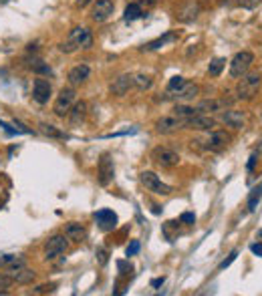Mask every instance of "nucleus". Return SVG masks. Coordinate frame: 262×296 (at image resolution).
Listing matches in <instances>:
<instances>
[{
    "mask_svg": "<svg viewBox=\"0 0 262 296\" xmlns=\"http://www.w3.org/2000/svg\"><path fill=\"white\" fill-rule=\"evenodd\" d=\"M254 63V55L250 51H240L234 55V59L230 61V77L232 79H240L242 75H246L250 71V66Z\"/></svg>",
    "mask_w": 262,
    "mask_h": 296,
    "instance_id": "7ed1b4c3",
    "label": "nucleus"
},
{
    "mask_svg": "<svg viewBox=\"0 0 262 296\" xmlns=\"http://www.w3.org/2000/svg\"><path fill=\"white\" fill-rule=\"evenodd\" d=\"M258 238H262V230H258Z\"/></svg>",
    "mask_w": 262,
    "mask_h": 296,
    "instance_id": "49530a36",
    "label": "nucleus"
},
{
    "mask_svg": "<svg viewBox=\"0 0 262 296\" xmlns=\"http://www.w3.org/2000/svg\"><path fill=\"white\" fill-rule=\"evenodd\" d=\"M34 73H40V75H51V66L45 65L40 59H33V65H31Z\"/></svg>",
    "mask_w": 262,
    "mask_h": 296,
    "instance_id": "7c9ffc66",
    "label": "nucleus"
},
{
    "mask_svg": "<svg viewBox=\"0 0 262 296\" xmlns=\"http://www.w3.org/2000/svg\"><path fill=\"white\" fill-rule=\"evenodd\" d=\"M115 177V167H113V160L105 153L101 160H99V165H97V179L101 186H109Z\"/></svg>",
    "mask_w": 262,
    "mask_h": 296,
    "instance_id": "9b49d317",
    "label": "nucleus"
},
{
    "mask_svg": "<svg viewBox=\"0 0 262 296\" xmlns=\"http://www.w3.org/2000/svg\"><path fill=\"white\" fill-rule=\"evenodd\" d=\"M93 47V34L89 29H85V27H75L69 36H67L65 42H61L59 44V49L63 51V53H75V51H79V49H91Z\"/></svg>",
    "mask_w": 262,
    "mask_h": 296,
    "instance_id": "f257e3e1",
    "label": "nucleus"
},
{
    "mask_svg": "<svg viewBox=\"0 0 262 296\" xmlns=\"http://www.w3.org/2000/svg\"><path fill=\"white\" fill-rule=\"evenodd\" d=\"M151 160H154V164L164 167V169H171L180 164V155L169 147H156L151 151Z\"/></svg>",
    "mask_w": 262,
    "mask_h": 296,
    "instance_id": "423d86ee",
    "label": "nucleus"
},
{
    "mask_svg": "<svg viewBox=\"0 0 262 296\" xmlns=\"http://www.w3.org/2000/svg\"><path fill=\"white\" fill-rule=\"evenodd\" d=\"M164 282H165V278L162 276V278H156V280H151V286H154V288H158V286H162Z\"/></svg>",
    "mask_w": 262,
    "mask_h": 296,
    "instance_id": "37998d69",
    "label": "nucleus"
},
{
    "mask_svg": "<svg viewBox=\"0 0 262 296\" xmlns=\"http://www.w3.org/2000/svg\"><path fill=\"white\" fill-rule=\"evenodd\" d=\"M230 133L226 131H212L208 137H206V141H204V147L208 149V151H214V153H218V151H222V149H226V145L230 143Z\"/></svg>",
    "mask_w": 262,
    "mask_h": 296,
    "instance_id": "9d476101",
    "label": "nucleus"
},
{
    "mask_svg": "<svg viewBox=\"0 0 262 296\" xmlns=\"http://www.w3.org/2000/svg\"><path fill=\"white\" fill-rule=\"evenodd\" d=\"M55 290V284H45V286H38L36 290H33V294H45V292H53Z\"/></svg>",
    "mask_w": 262,
    "mask_h": 296,
    "instance_id": "e433bc0d",
    "label": "nucleus"
},
{
    "mask_svg": "<svg viewBox=\"0 0 262 296\" xmlns=\"http://www.w3.org/2000/svg\"><path fill=\"white\" fill-rule=\"evenodd\" d=\"M65 236L69 240H73V242H81V240L87 236V230H85V226L79 224V222H69L65 226Z\"/></svg>",
    "mask_w": 262,
    "mask_h": 296,
    "instance_id": "412c9836",
    "label": "nucleus"
},
{
    "mask_svg": "<svg viewBox=\"0 0 262 296\" xmlns=\"http://www.w3.org/2000/svg\"><path fill=\"white\" fill-rule=\"evenodd\" d=\"M25 258L16 256V254H0V268L8 270V268H16V266H25Z\"/></svg>",
    "mask_w": 262,
    "mask_h": 296,
    "instance_id": "5701e85b",
    "label": "nucleus"
},
{
    "mask_svg": "<svg viewBox=\"0 0 262 296\" xmlns=\"http://www.w3.org/2000/svg\"><path fill=\"white\" fill-rule=\"evenodd\" d=\"M67 250H69V238L65 234H55L45 244V258L47 260H55L57 256L65 254Z\"/></svg>",
    "mask_w": 262,
    "mask_h": 296,
    "instance_id": "39448f33",
    "label": "nucleus"
},
{
    "mask_svg": "<svg viewBox=\"0 0 262 296\" xmlns=\"http://www.w3.org/2000/svg\"><path fill=\"white\" fill-rule=\"evenodd\" d=\"M240 2V6L242 8H246V10H252V8H256L258 4H260L262 0H238Z\"/></svg>",
    "mask_w": 262,
    "mask_h": 296,
    "instance_id": "72a5a7b5",
    "label": "nucleus"
},
{
    "mask_svg": "<svg viewBox=\"0 0 262 296\" xmlns=\"http://www.w3.org/2000/svg\"><path fill=\"white\" fill-rule=\"evenodd\" d=\"M89 75H91V69H89V65L81 63V65L73 66V69L69 71L67 79H69L71 87H79V85H83V83L89 79Z\"/></svg>",
    "mask_w": 262,
    "mask_h": 296,
    "instance_id": "a211bd4d",
    "label": "nucleus"
},
{
    "mask_svg": "<svg viewBox=\"0 0 262 296\" xmlns=\"http://www.w3.org/2000/svg\"><path fill=\"white\" fill-rule=\"evenodd\" d=\"M40 131L45 133L47 137H53V139H69L67 133L59 131L55 125H49V123H40Z\"/></svg>",
    "mask_w": 262,
    "mask_h": 296,
    "instance_id": "bb28decb",
    "label": "nucleus"
},
{
    "mask_svg": "<svg viewBox=\"0 0 262 296\" xmlns=\"http://www.w3.org/2000/svg\"><path fill=\"white\" fill-rule=\"evenodd\" d=\"M89 2H91V0H77V6H79V8H83V6H87Z\"/></svg>",
    "mask_w": 262,
    "mask_h": 296,
    "instance_id": "a18cd8bd",
    "label": "nucleus"
},
{
    "mask_svg": "<svg viewBox=\"0 0 262 296\" xmlns=\"http://www.w3.org/2000/svg\"><path fill=\"white\" fill-rule=\"evenodd\" d=\"M173 38H176V33H165L164 36H160V38L147 42V44L143 47V51H156V49H162L165 42H169V40H173Z\"/></svg>",
    "mask_w": 262,
    "mask_h": 296,
    "instance_id": "a878e982",
    "label": "nucleus"
},
{
    "mask_svg": "<svg viewBox=\"0 0 262 296\" xmlns=\"http://www.w3.org/2000/svg\"><path fill=\"white\" fill-rule=\"evenodd\" d=\"M14 284V280L4 272V274H0V294H6L8 292V288Z\"/></svg>",
    "mask_w": 262,
    "mask_h": 296,
    "instance_id": "2f4dec72",
    "label": "nucleus"
},
{
    "mask_svg": "<svg viewBox=\"0 0 262 296\" xmlns=\"http://www.w3.org/2000/svg\"><path fill=\"white\" fill-rule=\"evenodd\" d=\"M53 95V87H51V83L47 81V79H42V77H38V79H34L33 83V99L38 103V105H45V103H49V99Z\"/></svg>",
    "mask_w": 262,
    "mask_h": 296,
    "instance_id": "f8f14e48",
    "label": "nucleus"
},
{
    "mask_svg": "<svg viewBox=\"0 0 262 296\" xmlns=\"http://www.w3.org/2000/svg\"><path fill=\"white\" fill-rule=\"evenodd\" d=\"M250 250H252L256 256H260V258H262V242H256V244H252V246H250Z\"/></svg>",
    "mask_w": 262,
    "mask_h": 296,
    "instance_id": "ea45409f",
    "label": "nucleus"
},
{
    "mask_svg": "<svg viewBox=\"0 0 262 296\" xmlns=\"http://www.w3.org/2000/svg\"><path fill=\"white\" fill-rule=\"evenodd\" d=\"M184 83H186V79H184V77H180V75H178V77H171V79H169V83H167V93H171V91L180 89Z\"/></svg>",
    "mask_w": 262,
    "mask_h": 296,
    "instance_id": "473e14b6",
    "label": "nucleus"
},
{
    "mask_svg": "<svg viewBox=\"0 0 262 296\" xmlns=\"http://www.w3.org/2000/svg\"><path fill=\"white\" fill-rule=\"evenodd\" d=\"M180 222H184V224H194V222H196V216H194V214H190V212H186V214H182Z\"/></svg>",
    "mask_w": 262,
    "mask_h": 296,
    "instance_id": "4c0bfd02",
    "label": "nucleus"
},
{
    "mask_svg": "<svg viewBox=\"0 0 262 296\" xmlns=\"http://www.w3.org/2000/svg\"><path fill=\"white\" fill-rule=\"evenodd\" d=\"M254 164H256V153H254V155L250 157V162H248V169H250V171L254 169Z\"/></svg>",
    "mask_w": 262,
    "mask_h": 296,
    "instance_id": "c03bdc74",
    "label": "nucleus"
},
{
    "mask_svg": "<svg viewBox=\"0 0 262 296\" xmlns=\"http://www.w3.org/2000/svg\"><path fill=\"white\" fill-rule=\"evenodd\" d=\"M117 268L121 270L119 274H127V272H131V266L127 268V262H117Z\"/></svg>",
    "mask_w": 262,
    "mask_h": 296,
    "instance_id": "a19ab883",
    "label": "nucleus"
},
{
    "mask_svg": "<svg viewBox=\"0 0 262 296\" xmlns=\"http://www.w3.org/2000/svg\"><path fill=\"white\" fill-rule=\"evenodd\" d=\"M97 256H99V262L107 264V252H105V250H97Z\"/></svg>",
    "mask_w": 262,
    "mask_h": 296,
    "instance_id": "79ce46f5",
    "label": "nucleus"
},
{
    "mask_svg": "<svg viewBox=\"0 0 262 296\" xmlns=\"http://www.w3.org/2000/svg\"><path fill=\"white\" fill-rule=\"evenodd\" d=\"M131 87H133V75H119V77L109 85V91H111V95L123 97V95L129 93Z\"/></svg>",
    "mask_w": 262,
    "mask_h": 296,
    "instance_id": "f3484780",
    "label": "nucleus"
},
{
    "mask_svg": "<svg viewBox=\"0 0 262 296\" xmlns=\"http://www.w3.org/2000/svg\"><path fill=\"white\" fill-rule=\"evenodd\" d=\"M133 87L137 91H149L154 87V79L149 75H135L133 77Z\"/></svg>",
    "mask_w": 262,
    "mask_h": 296,
    "instance_id": "393cba45",
    "label": "nucleus"
},
{
    "mask_svg": "<svg viewBox=\"0 0 262 296\" xmlns=\"http://www.w3.org/2000/svg\"><path fill=\"white\" fill-rule=\"evenodd\" d=\"M75 99H77V93H75V89H63L59 95H57V101H55V105H53V111H55V115L57 117H67V113H69V109L75 105Z\"/></svg>",
    "mask_w": 262,
    "mask_h": 296,
    "instance_id": "0eeeda50",
    "label": "nucleus"
},
{
    "mask_svg": "<svg viewBox=\"0 0 262 296\" xmlns=\"http://www.w3.org/2000/svg\"><path fill=\"white\" fill-rule=\"evenodd\" d=\"M178 129H184V119H180L176 115H167V117H162L156 121V131L162 135H169Z\"/></svg>",
    "mask_w": 262,
    "mask_h": 296,
    "instance_id": "ddd939ff",
    "label": "nucleus"
},
{
    "mask_svg": "<svg viewBox=\"0 0 262 296\" xmlns=\"http://www.w3.org/2000/svg\"><path fill=\"white\" fill-rule=\"evenodd\" d=\"M16 284H31L34 280V270L31 268H27V264L25 266H16V268H8V270H4Z\"/></svg>",
    "mask_w": 262,
    "mask_h": 296,
    "instance_id": "2eb2a0df",
    "label": "nucleus"
},
{
    "mask_svg": "<svg viewBox=\"0 0 262 296\" xmlns=\"http://www.w3.org/2000/svg\"><path fill=\"white\" fill-rule=\"evenodd\" d=\"M262 85V75L258 71H252V73H246L240 77L238 85H236V97L240 101H250L254 99V95L258 93Z\"/></svg>",
    "mask_w": 262,
    "mask_h": 296,
    "instance_id": "f03ea898",
    "label": "nucleus"
},
{
    "mask_svg": "<svg viewBox=\"0 0 262 296\" xmlns=\"http://www.w3.org/2000/svg\"><path fill=\"white\" fill-rule=\"evenodd\" d=\"M139 248H141V246H139V242H137V240H133V242H131L129 246H127L125 254H127V256H135V254L139 252Z\"/></svg>",
    "mask_w": 262,
    "mask_h": 296,
    "instance_id": "c9c22d12",
    "label": "nucleus"
},
{
    "mask_svg": "<svg viewBox=\"0 0 262 296\" xmlns=\"http://www.w3.org/2000/svg\"><path fill=\"white\" fill-rule=\"evenodd\" d=\"M133 2H137L141 8H143V6L149 8V6H156V4H158V0H133Z\"/></svg>",
    "mask_w": 262,
    "mask_h": 296,
    "instance_id": "58836bf2",
    "label": "nucleus"
},
{
    "mask_svg": "<svg viewBox=\"0 0 262 296\" xmlns=\"http://www.w3.org/2000/svg\"><path fill=\"white\" fill-rule=\"evenodd\" d=\"M230 105V101L226 99H206V101H202L200 105L196 107L198 113H216V111H224L226 107Z\"/></svg>",
    "mask_w": 262,
    "mask_h": 296,
    "instance_id": "aec40b11",
    "label": "nucleus"
},
{
    "mask_svg": "<svg viewBox=\"0 0 262 296\" xmlns=\"http://www.w3.org/2000/svg\"><path fill=\"white\" fill-rule=\"evenodd\" d=\"M224 125H228L232 129H242L244 127V121H246V117H244V113L242 111H234V109H230V111H220V117H218Z\"/></svg>",
    "mask_w": 262,
    "mask_h": 296,
    "instance_id": "dca6fc26",
    "label": "nucleus"
},
{
    "mask_svg": "<svg viewBox=\"0 0 262 296\" xmlns=\"http://www.w3.org/2000/svg\"><path fill=\"white\" fill-rule=\"evenodd\" d=\"M236 256H238V250H232V252H230V256H228V258H226L224 262L220 264V270H226V268H228L230 264L234 262V260H236Z\"/></svg>",
    "mask_w": 262,
    "mask_h": 296,
    "instance_id": "f704fd0d",
    "label": "nucleus"
},
{
    "mask_svg": "<svg viewBox=\"0 0 262 296\" xmlns=\"http://www.w3.org/2000/svg\"><path fill=\"white\" fill-rule=\"evenodd\" d=\"M93 220L97 222V226L103 232H111L117 226V214L111 210H99L93 214Z\"/></svg>",
    "mask_w": 262,
    "mask_h": 296,
    "instance_id": "4468645a",
    "label": "nucleus"
},
{
    "mask_svg": "<svg viewBox=\"0 0 262 296\" xmlns=\"http://www.w3.org/2000/svg\"><path fill=\"white\" fill-rule=\"evenodd\" d=\"M69 119L73 121V123H79V121H83L85 119V115H87V103L85 101H81V103H75L71 109H69Z\"/></svg>",
    "mask_w": 262,
    "mask_h": 296,
    "instance_id": "4be33fe9",
    "label": "nucleus"
},
{
    "mask_svg": "<svg viewBox=\"0 0 262 296\" xmlns=\"http://www.w3.org/2000/svg\"><path fill=\"white\" fill-rule=\"evenodd\" d=\"M198 93H200V87L194 85V83H184L180 89H176V91H171L167 99H176V101H192L194 97H198Z\"/></svg>",
    "mask_w": 262,
    "mask_h": 296,
    "instance_id": "6ab92c4d",
    "label": "nucleus"
},
{
    "mask_svg": "<svg viewBox=\"0 0 262 296\" xmlns=\"http://www.w3.org/2000/svg\"><path fill=\"white\" fill-rule=\"evenodd\" d=\"M216 127V119L206 115V113H196L188 119H184V129H196V131H208Z\"/></svg>",
    "mask_w": 262,
    "mask_h": 296,
    "instance_id": "6e6552de",
    "label": "nucleus"
},
{
    "mask_svg": "<svg viewBox=\"0 0 262 296\" xmlns=\"http://www.w3.org/2000/svg\"><path fill=\"white\" fill-rule=\"evenodd\" d=\"M260 197H262V184L258 186V188H254L252 194H250V197H248V210H250V212L256 210V203L260 201Z\"/></svg>",
    "mask_w": 262,
    "mask_h": 296,
    "instance_id": "c756f323",
    "label": "nucleus"
},
{
    "mask_svg": "<svg viewBox=\"0 0 262 296\" xmlns=\"http://www.w3.org/2000/svg\"><path fill=\"white\" fill-rule=\"evenodd\" d=\"M196 113V107H190V105H176L173 107V115L180 117V119H188V117H192Z\"/></svg>",
    "mask_w": 262,
    "mask_h": 296,
    "instance_id": "cd10ccee",
    "label": "nucleus"
},
{
    "mask_svg": "<svg viewBox=\"0 0 262 296\" xmlns=\"http://www.w3.org/2000/svg\"><path fill=\"white\" fill-rule=\"evenodd\" d=\"M141 16H145V12H143V8H141L137 2H131V4H127L125 14H123V18H125L127 22H133V20H137V18H141Z\"/></svg>",
    "mask_w": 262,
    "mask_h": 296,
    "instance_id": "b1692460",
    "label": "nucleus"
},
{
    "mask_svg": "<svg viewBox=\"0 0 262 296\" xmlns=\"http://www.w3.org/2000/svg\"><path fill=\"white\" fill-rule=\"evenodd\" d=\"M139 181L143 184V188L147 192H151L156 196H169L171 194V188L167 184H164L154 171H141L139 173Z\"/></svg>",
    "mask_w": 262,
    "mask_h": 296,
    "instance_id": "20e7f679",
    "label": "nucleus"
},
{
    "mask_svg": "<svg viewBox=\"0 0 262 296\" xmlns=\"http://www.w3.org/2000/svg\"><path fill=\"white\" fill-rule=\"evenodd\" d=\"M224 65H226V61H224V59H214V61L208 65V75H210V77H218V75L222 73Z\"/></svg>",
    "mask_w": 262,
    "mask_h": 296,
    "instance_id": "c85d7f7f",
    "label": "nucleus"
},
{
    "mask_svg": "<svg viewBox=\"0 0 262 296\" xmlns=\"http://www.w3.org/2000/svg\"><path fill=\"white\" fill-rule=\"evenodd\" d=\"M113 10H115L113 0H95L93 8H91V20L93 22H105L113 14Z\"/></svg>",
    "mask_w": 262,
    "mask_h": 296,
    "instance_id": "1a4fd4ad",
    "label": "nucleus"
}]
</instances>
